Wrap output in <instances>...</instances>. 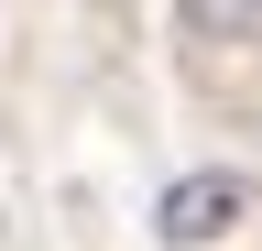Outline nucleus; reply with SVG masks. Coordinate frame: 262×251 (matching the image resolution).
I'll return each instance as SVG.
<instances>
[{"instance_id": "obj_1", "label": "nucleus", "mask_w": 262, "mask_h": 251, "mask_svg": "<svg viewBox=\"0 0 262 251\" xmlns=\"http://www.w3.org/2000/svg\"><path fill=\"white\" fill-rule=\"evenodd\" d=\"M251 218V186L241 175H175L164 186V208H153V230H164V251H208V240H229Z\"/></svg>"}, {"instance_id": "obj_2", "label": "nucleus", "mask_w": 262, "mask_h": 251, "mask_svg": "<svg viewBox=\"0 0 262 251\" xmlns=\"http://www.w3.org/2000/svg\"><path fill=\"white\" fill-rule=\"evenodd\" d=\"M186 44H262V0H175Z\"/></svg>"}]
</instances>
